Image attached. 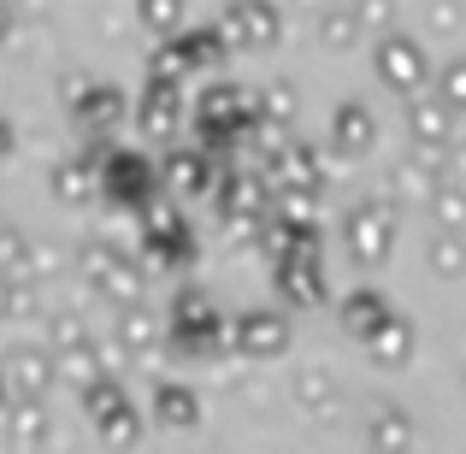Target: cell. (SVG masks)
I'll list each match as a JSON object with an SVG mask.
<instances>
[{
  "label": "cell",
  "mask_w": 466,
  "mask_h": 454,
  "mask_svg": "<svg viewBox=\"0 0 466 454\" xmlns=\"http://www.w3.org/2000/svg\"><path fill=\"white\" fill-rule=\"evenodd\" d=\"M278 35H284V12L272 0H230L218 18L225 54H260V47H278Z\"/></svg>",
  "instance_id": "obj_1"
},
{
  "label": "cell",
  "mask_w": 466,
  "mask_h": 454,
  "mask_svg": "<svg viewBox=\"0 0 466 454\" xmlns=\"http://www.w3.org/2000/svg\"><path fill=\"white\" fill-rule=\"evenodd\" d=\"M77 396H83V413L95 419V431H101L106 443H130V437H137V408H130L125 384H118L113 372L89 378V384H83Z\"/></svg>",
  "instance_id": "obj_2"
},
{
  "label": "cell",
  "mask_w": 466,
  "mask_h": 454,
  "mask_svg": "<svg viewBox=\"0 0 466 454\" xmlns=\"http://www.w3.org/2000/svg\"><path fill=\"white\" fill-rule=\"evenodd\" d=\"M408 101V136L413 148H420V159H431V166H449V148H455V113H449L437 95H401Z\"/></svg>",
  "instance_id": "obj_3"
},
{
  "label": "cell",
  "mask_w": 466,
  "mask_h": 454,
  "mask_svg": "<svg viewBox=\"0 0 466 454\" xmlns=\"http://www.w3.org/2000/svg\"><path fill=\"white\" fill-rule=\"evenodd\" d=\"M396 207L372 201V207H354L349 225H342V242H349V260L354 266H384L390 260V242H396Z\"/></svg>",
  "instance_id": "obj_4"
},
{
  "label": "cell",
  "mask_w": 466,
  "mask_h": 454,
  "mask_svg": "<svg viewBox=\"0 0 466 454\" xmlns=\"http://www.w3.org/2000/svg\"><path fill=\"white\" fill-rule=\"evenodd\" d=\"M372 66H378V77H384L396 95L425 89V77H431V59H425V47L413 42V35H401V30H384V35H378Z\"/></svg>",
  "instance_id": "obj_5"
},
{
  "label": "cell",
  "mask_w": 466,
  "mask_h": 454,
  "mask_svg": "<svg viewBox=\"0 0 466 454\" xmlns=\"http://www.w3.org/2000/svg\"><path fill=\"white\" fill-rule=\"evenodd\" d=\"M225 342L242 360H272V354L289 348V318L272 313V307H254V313H237V325L225 330Z\"/></svg>",
  "instance_id": "obj_6"
},
{
  "label": "cell",
  "mask_w": 466,
  "mask_h": 454,
  "mask_svg": "<svg viewBox=\"0 0 466 454\" xmlns=\"http://www.w3.org/2000/svg\"><path fill=\"white\" fill-rule=\"evenodd\" d=\"M66 101H71L77 130H89V136H101V130H113L118 118H125V95L95 83V77H77V71H71V83H66Z\"/></svg>",
  "instance_id": "obj_7"
},
{
  "label": "cell",
  "mask_w": 466,
  "mask_h": 454,
  "mask_svg": "<svg viewBox=\"0 0 466 454\" xmlns=\"http://www.w3.org/2000/svg\"><path fill=\"white\" fill-rule=\"evenodd\" d=\"M272 284H278V296H284V307H319V301H325V272H319V248L272 260Z\"/></svg>",
  "instance_id": "obj_8"
},
{
  "label": "cell",
  "mask_w": 466,
  "mask_h": 454,
  "mask_svg": "<svg viewBox=\"0 0 466 454\" xmlns=\"http://www.w3.org/2000/svg\"><path fill=\"white\" fill-rule=\"evenodd\" d=\"M207 195L218 201V213H225V218L266 213V177H260V171H225V177L207 183Z\"/></svg>",
  "instance_id": "obj_9"
},
{
  "label": "cell",
  "mask_w": 466,
  "mask_h": 454,
  "mask_svg": "<svg viewBox=\"0 0 466 454\" xmlns=\"http://www.w3.org/2000/svg\"><path fill=\"white\" fill-rule=\"evenodd\" d=\"M0 372H6L12 396H47L59 366H54V348H12V360L0 366Z\"/></svg>",
  "instance_id": "obj_10"
},
{
  "label": "cell",
  "mask_w": 466,
  "mask_h": 454,
  "mask_svg": "<svg viewBox=\"0 0 466 454\" xmlns=\"http://www.w3.org/2000/svg\"><path fill=\"white\" fill-rule=\"evenodd\" d=\"M378 142V118L366 113L360 101H342L337 113H330V148L337 154H349V159H360L366 148Z\"/></svg>",
  "instance_id": "obj_11"
},
{
  "label": "cell",
  "mask_w": 466,
  "mask_h": 454,
  "mask_svg": "<svg viewBox=\"0 0 466 454\" xmlns=\"http://www.w3.org/2000/svg\"><path fill=\"white\" fill-rule=\"evenodd\" d=\"M137 113H142V130H148V136H177V118H183V95H177V83L154 77Z\"/></svg>",
  "instance_id": "obj_12"
},
{
  "label": "cell",
  "mask_w": 466,
  "mask_h": 454,
  "mask_svg": "<svg viewBox=\"0 0 466 454\" xmlns=\"http://www.w3.org/2000/svg\"><path fill=\"white\" fill-rule=\"evenodd\" d=\"M106 195H113L118 207H137V201H148V159L142 154H113L106 159Z\"/></svg>",
  "instance_id": "obj_13"
},
{
  "label": "cell",
  "mask_w": 466,
  "mask_h": 454,
  "mask_svg": "<svg viewBox=\"0 0 466 454\" xmlns=\"http://www.w3.org/2000/svg\"><path fill=\"white\" fill-rule=\"evenodd\" d=\"M0 419H6L12 443H47V437H54V425H47V413H42V396H12L6 408H0Z\"/></svg>",
  "instance_id": "obj_14"
},
{
  "label": "cell",
  "mask_w": 466,
  "mask_h": 454,
  "mask_svg": "<svg viewBox=\"0 0 466 454\" xmlns=\"http://www.w3.org/2000/svg\"><path fill=\"white\" fill-rule=\"evenodd\" d=\"M118 348H125L130 360H142V354H154V348H159V318H154L142 301L118 307Z\"/></svg>",
  "instance_id": "obj_15"
},
{
  "label": "cell",
  "mask_w": 466,
  "mask_h": 454,
  "mask_svg": "<svg viewBox=\"0 0 466 454\" xmlns=\"http://www.w3.org/2000/svg\"><path fill=\"white\" fill-rule=\"evenodd\" d=\"M360 342H366V354H372L378 366H401V360L413 354V325H408L401 313H390L384 325H378V330H366Z\"/></svg>",
  "instance_id": "obj_16"
},
{
  "label": "cell",
  "mask_w": 466,
  "mask_h": 454,
  "mask_svg": "<svg viewBox=\"0 0 466 454\" xmlns=\"http://www.w3.org/2000/svg\"><path fill=\"white\" fill-rule=\"evenodd\" d=\"M154 419L166 425V431H189V425L201 419V396H195L189 384H159L154 389Z\"/></svg>",
  "instance_id": "obj_17"
},
{
  "label": "cell",
  "mask_w": 466,
  "mask_h": 454,
  "mask_svg": "<svg viewBox=\"0 0 466 454\" xmlns=\"http://www.w3.org/2000/svg\"><path fill=\"white\" fill-rule=\"evenodd\" d=\"M95 296H106L113 307L142 301V266L130 260V254H113V260H106V272L95 277Z\"/></svg>",
  "instance_id": "obj_18"
},
{
  "label": "cell",
  "mask_w": 466,
  "mask_h": 454,
  "mask_svg": "<svg viewBox=\"0 0 466 454\" xmlns=\"http://www.w3.org/2000/svg\"><path fill=\"white\" fill-rule=\"evenodd\" d=\"M207 183H213V159L207 154L183 148V154L166 159V189L171 195H207Z\"/></svg>",
  "instance_id": "obj_19"
},
{
  "label": "cell",
  "mask_w": 466,
  "mask_h": 454,
  "mask_svg": "<svg viewBox=\"0 0 466 454\" xmlns=\"http://www.w3.org/2000/svg\"><path fill=\"white\" fill-rule=\"evenodd\" d=\"M390 313H396V307L378 296V289H354V296L342 301V330H349V337H366V330H378Z\"/></svg>",
  "instance_id": "obj_20"
},
{
  "label": "cell",
  "mask_w": 466,
  "mask_h": 454,
  "mask_svg": "<svg viewBox=\"0 0 466 454\" xmlns=\"http://www.w3.org/2000/svg\"><path fill=\"white\" fill-rule=\"evenodd\" d=\"M366 443H378V449L413 443V419L401 413V401H378V408H372V419H366Z\"/></svg>",
  "instance_id": "obj_21"
},
{
  "label": "cell",
  "mask_w": 466,
  "mask_h": 454,
  "mask_svg": "<svg viewBox=\"0 0 466 454\" xmlns=\"http://www.w3.org/2000/svg\"><path fill=\"white\" fill-rule=\"evenodd\" d=\"M296 401H301V413H313V419H330L337 401H342V389H337L330 372H301L296 378Z\"/></svg>",
  "instance_id": "obj_22"
},
{
  "label": "cell",
  "mask_w": 466,
  "mask_h": 454,
  "mask_svg": "<svg viewBox=\"0 0 466 454\" xmlns=\"http://www.w3.org/2000/svg\"><path fill=\"white\" fill-rule=\"evenodd\" d=\"M437 177H443V166H431V159H401L396 177H390V189H396V195H413V201H425V195L437 189Z\"/></svg>",
  "instance_id": "obj_23"
},
{
  "label": "cell",
  "mask_w": 466,
  "mask_h": 454,
  "mask_svg": "<svg viewBox=\"0 0 466 454\" xmlns=\"http://www.w3.org/2000/svg\"><path fill=\"white\" fill-rule=\"evenodd\" d=\"M54 195L59 201H89L95 195V159H66V166H54Z\"/></svg>",
  "instance_id": "obj_24"
},
{
  "label": "cell",
  "mask_w": 466,
  "mask_h": 454,
  "mask_svg": "<svg viewBox=\"0 0 466 454\" xmlns=\"http://www.w3.org/2000/svg\"><path fill=\"white\" fill-rule=\"evenodd\" d=\"M425 201H431V213H437V225H443V230H461L466 225V183L437 177V189L425 195Z\"/></svg>",
  "instance_id": "obj_25"
},
{
  "label": "cell",
  "mask_w": 466,
  "mask_h": 454,
  "mask_svg": "<svg viewBox=\"0 0 466 454\" xmlns=\"http://www.w3.org/2000/svg\"><path fill=\"white\" fill-rule=\"evenodd\" d=\"M360 35H366V30H360V18L349 12V0H342V6H330L325 18H319V42H325V47H337V54H342V47H354Z\"/></svg>",
  "instance_id": "obj_26"
},
{
  "label": "cell",
  "mask_w": 466,
  "mask_h": 454,
  "mask_svg": "<svg viewBox=\"0 0 466 454\" xmlns=\"http://www.w3.org/2000/svg\"><path fill=\"white\" fill-rule=\"evenodd\" d=\"M425 254H431V272L437 277H461L466 272V237H461V230H443Z\"/></svg>",
  "instance_id": "obj_27"
},
{
  "label": "cell",
  "mask_w": 466,
  "mask_h": 454,
  "mask_svg": "<svg viewBox=\"0 0 466 454\" xmlns=\"http://www.w3.org/2000/svg\"><path fill=\"white\" fill-rule=\"evenodd\" d=\"M137 18L154 35H177L183 30V0H137Z\"/></svg>",
  "instance_id": "obj_28"
},
{
  "label": "cell",
  "mask_w": 466,
  "mask_h": 454,
  "mask_svg": "<svg viewBox=\"0 0 466 454\" xmlns=\"http://www.w3.org/2000/svg\"><path fill=\"white\" fill-rule=\"evenodd\" d=\"M260 118L266 125H296V89H289V83H272V89L260 95Z\"/></svg>",
  "instance_id": "obj_29"
},
{
  "label": "cell",
  "mask_w": 466,
  "mask_h": 454,
  "mask_svg": "<svg viewBox=\"0 0 466 454\" xmlns=\"http://www.w3.org/2000/svg\"><path fill=\"white\" fill-rule=\"evenodd\" d=\"M437 101H443L449 113H466V59L443 66V77H437Z\"/></svg>",
  "instance_id": "obj_30"
},
{
  "label": "cell",
  "mask_w": 466,
  "mask_h": 454,
  "mask_svg": "<svg viewBox=\"0 0 466 454\" xmlns=\"http://www.w3.org/2000/svg\"><path fill=\"white\" fill-rule=\"evenodd\" d=\"M24 260H30V242H24V230H12V225H0V272H12V277H24Z\"/></svg>",
  "instance_id": "obj_31"
},
{
  "label": "cell",
  "mask_w": 466,
  "mask_h": 454,
  "mask_svg": "<svg viewBox=\"0 0 466 454\" xmlns=\"http://www.w3.org/2000/svg\"><path fill=\"white\" fill-rule=\"evenodd\" d=\"M83 337H89V330H83L77 313H54V318H47V348H54V354H66L71 342H83Z\"/></svg>",
  "instance_id": "obj_32"
},
{
  "label": "cell",
  "mask_w": 466,
  "mask_h": 454,
  "mask_svg": "<svg viewBox=\"0 0 466 454\" xmlns=\"http://www.w3.org/2000/svg\"><path fill=\"white\" fill-rule=\"evenodd\" d=\"M148 237H183V218L171 201H148Z\"/></svg>",
  "instance_id": "obj_33"
},
{
  "label": "cell",
  "mask_w": 466,
  "mask_h": 454,
  "mask_svg": "<svg viewBox=\"0 0 466 454\" xmlns=\"http://www.w3.org/2000/svg\"><path fill=\"white\" fill-rule=\"evenodd\" d=\"M461 18H466L461 0H431V6H425V24H431V30H461Z\"/></svg>",
  "instance_id": "obj_34"
},
{
  "label": "cell",
  "mask_w": 466,
  "mask_h": 454,
  "mask_svg": "<svg viewBox=\"0 0 466 454\" xmlns=\"http://www.w3.org/2000/svg\"><path fill=\"white\" fill-rule=\"evenodd\" d=\"M12 148H18V142H12V125H6V118H0V166H6V159H12Z\"/></svg>",
  "instance_id": "obj_35"
},
{
  "label": "cell",
  "mask_w": 466,
  "mask_h": 454,
  "mask_svg": "<svg viewBox=\"0 0 466 454\" xmlns=\"http://www.w3.org/2000/svg\"><path fill=\"white\" fill-rule=\"evenodd\" d=\"M0 42H12V6L0 0Z\"/></svg>",
  "instance_id": "obj_36"
},
{
  "label": "cell",
  "mask_w": 466,
  "mask_h": 454,
  "mask_svg": "<svg viewBox=\"0 0 466 454\" xmlns=\"http://www.w3.org/2000/svg\"><path fill=\"white\" fill-rule=\"evenodd\" d=\"M6 401H12V384H6V372H0V408H6Z\"/></svg>",
  "instance_id": "obj_37"
}]
</instances>
